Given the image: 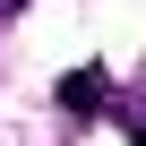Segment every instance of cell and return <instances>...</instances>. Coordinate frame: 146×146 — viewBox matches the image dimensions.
Returning <instances> with one entry per match:
<instances>
[{"label": "cell", "mask_w": 146, "mask_h": 146, "mask_svg": "<svg viewBox=\"0 0 146 146\" xmlns=\"http://www.w3.org/2000/svg\"><path fill=\"white\" fill-rule=\"evenodd\" d=\"M60 103H69V112H95V103H103V78H95V69H78V78L60 86Z\"/></svg>", "instance_id": "cell-1"}, {"label": "cell", "mask_w": 146, "mask_h": 146, "mask_svg": "<svg viewBox=\"0 0 146 146\" xmlns=\"http://www.w3.org/2000/svg\"><path fill=\"white\" fill-rule=\"evenodd\" d=\"M129 129H137V146H146V95H137V103H129Z\"/></svg>", "instance_id": "cell-2"}, {"label": "cell", "mask_w": 146, "mask_h": 146, "mask_svg": "<svg viewBox=\"0 0 146 146\" xmlns=\"http://www.w3.org/2000/svg\"><path fill=\"white\" fill-rule=\"evenodd\" d=\"M9 9H17V0H0V17H9Z\"/></svg>", "instance_id": "cell-3"}]
</instances>
